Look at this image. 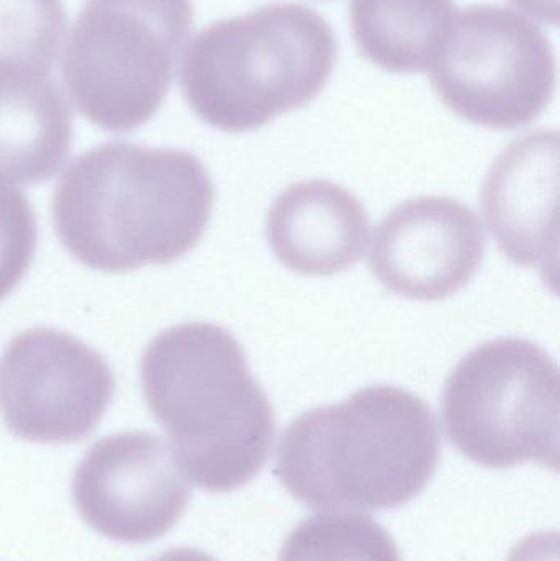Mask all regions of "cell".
I'll use <instances>...</instances> for the list:
<instances>
[{"label":"cell","mask_w":560,"mask_h":561,"mask_svg":"<svg viewBox=\"0 0 560 561\" xmlns=\"http://www.w3.org/2000/svg\"><path fill=\"white\" fill-rule=\"evenodd\" d=\"M558 130L516 138L496 158L480 194L490 233L506 259L538 270L546 286L559 284Z\"/></svg>","instance_id":"8fae6325"},{"label":"cell","mask_w":560,"mask_h":561,"mask_svg":"<svg viewBox=\"0 0 560 561\" xmlns=\"http://www.w3.org/2000/svg\"><path fill=\"white\" fill-rule=\"evenodd\" d=\"M278 561H403L393 537L370 517L329 511L286 537Z\"/></svg>","instance_id":"9a60e30c"},{"label":"cell","mask_w":560,"mask_h":561,"mask_svg":"<svg viewBox=\"0 0 560 561\" xmlns=\"http://www.w3.org/2000/svg\"><path fill=\"white\" fill-rule=\"evenodd\" d=\"M36 249L35 213L26 197L0 181V299L25 276Z\"/></svg>","instance_id":"e0dca14e"},{"label":"cell","mask_w":560,"mask_h":561,"mask_svg":"<svg viewBox=\"0 0 560 561\" xmlns=\"http://www.w3.org/2000/svg\"><path fill=\"white\" fill-rule=\"evenodd\" d=\"M454 16V0H352V35L362 58L385 71L427 72L449 38Z\"/></svg>","instance_id":"5bb4252c"},{"label":"cell","mask_w":560,"mask_h":561,"mask_svg":"<svg viewBox=\"0 0 560 561\" xmlns=\"http://www.w3.org/2000/svg\"><path fill=\"white\" fill-rule=\"evenodd\" d=\"M76 510L108 539L150 542L183 517L190 480L170 444L145 432L102 438L89 448L72 481Z\"/></svg>","instance_id":"9c48e42d"},{"label":"cell","mask_w":560,"mask_h":561,"mask_svg":"<svg viewBox=\"0 0 560 561\" xmlns=\"http://www.w3.org/2000/svg\"><path fill=\"white\" fill-rule=\"evenodd\" d=\"M427 72L450 112L492 130L535 122L551 104L558 76L546 33L515 10L485 3L456 13Z\"/></svg>","instance_id":"52a82bcc"},{"label":"cell","mask_w":560,"mask_h":561,"mask_svg":"<svg viewBox=\"0 0 560 561\" xmlns=\"http://www.w3.org/2000/svg\"><path fill=\"white\" fill-rule=\"evenodd\" d=\"M191 0H88L62 49L69 98L91 124L130 131L157 115L193 28Z\"/></svg>","instance_id":"5b68a950"},{"label":"cell","mask_w":560,"mask_h":561,"mask_svg":"<svg viewBox=\"0 0 560 561\" xmlns=\"http://www.w3.org/2000/svg\"><path fill=\"white\" fill-rule=\"evenodd\" d=\"M66 22L61 0H0V71H52Z\"/></svg>","instance_id":"2e32d148"},{"label":"cell","mask_w":560,"mask_h":561,"mask_svg":"<svg viewBox=\"0 0 560 561\" xmlns=\"http://www.w3.org/2000/svg\"><path fill=\"white\" fill-rule=\"evenodd\" d=\"M439 458L430 405L378 385L296 417L279 440L275 477L311 510H395L423 493Z\"/></svg>","instance_id":"3957f363"},{"label":"cell","mask_w":560,"mask_h":561,"mask_svg":"<svg viewBox=\"0 0 560 561\" xmlns=\"http://www.w3.org/2000/svg\"><path fill=\"white\" fill-rule=\"evenodd\" d=\"M265 236L278 262L302 276H334L361 262L370 236L364 204L331 181L286 187L266 214Z\"/></svg>","instance_id":"7c38bea8"},{"label":"cell","mask_w":560,"mask_h":561,"mask_svg":"<svg viewBox=\"0 0 560 561\" xmlns=\"http://www.w3.org/2000/svg\"><path fill=\"white\" fill-rule=\"evenodd\" d=\"M214 197L196 154L121 141L76 158L56 187L53 216L75 259L127 273L191 252L206 232Z\"/></svg>","instance_id":"6da1fadb"},{"label":"cell","mask_w":560,"mask_h":561,"mask_svg":"<svg viewBox=\"0 0 560 561\" xmlns=\"http://www.w3.org/2000/svg\"><path fill=\"white\" fill-rule=\"evenodd\" d=\"M71 141V107L49 72L0 71V181H48Z\"/></svg>","instance_id":"4fadbf2b"},{"label":"cell","mask_w":560,"mask_h":561,"mask_svg":"<svg viewBox=\"0 0 560 561\" xmlns=\"http://www.w3.org/2000/svg\"><path fill=\"white\" fill-rule=\"evenodd\" d=\"M140 373L148 408L187 480L232 493L262 471L275 408L232 333L206 322L168 329L145 350Z\"/></svg>","instance_id":"7a4b0ae2"},{"label":"cell","mask_w":560,"mask_h":561,"mask_svg":"<svg viewBox=\"0 0 560 561\" xmlns=\"http://www.w3.org/2000/svg\"><path fill=\"white\" fill-rule=\"evenodd\" d=\"M483 253L482 226L469 207L453 197L421 196L381 220L368 263L390 293L437 302L472 280Z\"/></svg>","instance_id":"30bf717a"},{"label":"cell","mask_w":560,"mask_h":561,"mask_svg":"<svg viewBox=\"0 0 560 561\" xmlns=\"http://www.w3.org/2000/svg\"><path fill=\"white\" fill-rule=\"evenodd\" d=\"M112 396L114 376L104 358L58 330L20 333L0 359V412L22 440H82L104 417Z\"/></svg>","instance_id":"ba28073f"},{"label":"cell","mask_w":560,"mask_h":561,"mask_svg":"<svg viewBox=\"0 0 560 561\" xmlns=\"http://www.w3.org/2000/svg\"><path fill=\"white\" fill-rule=\"evenodd\" d=\"M506 561H559V534L538 533L526 537Z\"/></svg>","instance_id":"ac0fdd59"},{"label":"cell","mask_w":560,"mask_h":561,"mask_svg":"<svg viewBox=\"0 0 560 561\" xmlns=\"http://www.w3.org/2000/svg\"><path fill=\"white\" fill-rule=\"evenodd\" d=\"M516 9L535 16L539 22L559 25V0H510Z\"/></svg>","instance_id":"d6986e66"},{"label":"cell","mask_w":560,"mask_h":561,"mask_svg":"<svg viewBox=\"0 0 560 561\" xmlns=\"http://www.w3.org/2000/svg\"><path fill=\"white\" fill-rule=\"evenodd\" d=\"M338 61L334 30L309 7L275 2L194 36L180 84L210 127L243 134L311 104Z\"/></svg>","instance_id":"277c9868"},{"label":"cell","mask_w":560,"mask_h":561,"mask_svg":"<svg viewBox=\"0 0 560 561\" xmlns=\"http://www.w3.org/2000/svg\"><path fill=\"white\" fill-rule=\"evenodd\" d=\"M441 409L450 444L473 463L559 470V365L536 343L512 336L477 346L447 376Z\"/></svg>","instance_id":"8992f818"},{"label":"cell","mask_w":560,"mask_h":561,"mask_svg":"<svg viewBox=\"0 0 560 561\" xmlns=\"http://www.w3.org/2000/svg\"><path fill=\"white\" fill-rule=\"evenodd\" d=\"M153 561H217L207 553L201 552L196 549H174L170 552L163 553Z\"/></svg>","instance_id":"ffe728a7"}]
</instances>
